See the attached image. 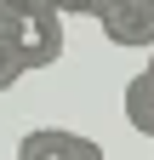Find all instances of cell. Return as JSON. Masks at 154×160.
<instances>
[{"label": "cell", "mask_w": 154, "mask_h": 160, "mask_svg": "<svg viewBox=\"0 0 154 160\" xmlns=\"http://www.w3.org/2000/svg\"><path fill=\"white\" fill-rule=\"evenodd\" d=\"M17 160H108L97 137L69 132V126H34L17 137Z\"/></svg>", "instance_id": "2"}, {"label": "cell", "mask_w": 154, "mask_h": 160, "mask_svg": "<svg viewBox=\"0 0 154 160\" xmlns=\"http://www.w3.org/2000/svg\"><path fill=\"white\" fill-rule=\"evenodd\" d=\"M126 120H131L143 137H154V80H148V74H131V80H126Z\"/></svg>", "instance_id": "4"}, {"label": "cell", "mask_w": 154, "mask_h": 160, "mask_svg": "<svg viewBox=\"0 0 154 160\" xmlns=\"http://www.w3.org/2000/svg\"><path fill=\"white\" fill-rule=\"evenodd\" d=\"M97 6H103V0H51V12L63 17V23H69V17H97Z\"/></svg>", "instance_id": "6"}, {"label": "cell", "mask_w": 154, "mask_h": 160, "mask_svg": "<svg viewBox=\"0 0 154 160\" xmlns=\"http://www.w3.org/2000/svg\"><path fill=\"white\" fill-rule=\"evenodd\" d=\"M143 74H148V80H154V46H148V69H143Z\"/></svg>", "instance_id": "7"}, {"label": "cell", "mask_w": 154, "mask_h": 160, "mask_svg": "<svg viewBox=\"0 0 154 160\" xmlns=\"http://www.w3.org/2000/svg\"><path fill=\"white\" fill-rule=\"evenodd\" d=\"M97 23L114 46H154V0H108L97 6Z\"/></svg>", "instance_id": "3"}, {"label": "cell", "mask_w": 154, "mask_h": 160, "mask_svg": "<svg viewBox=\"0 0 154 160\" xmlns=\"http://www.w3.org/2000/svg\"><path fill=\"white\" fill-rule=\"evenodd\" d=\"M17 80H23V57H17V46L0 34V92H12Z\"/></svg>", "instance_id": "5"}, {"label": "cell", "mask_w": 154, "mask_h": 160, "mask_svg": "<svg viewBox=\"0 0 154 160\" xmlns=\"http://www.w3.org/2000/svg\"><path fill=\"white\" fill-rule=\"evenodd\" d=\"M0 34L17 46L23 74L63 57V17L51 12V0H0Z\"/></svg>", "instance_id": "1"}]
</instances>
